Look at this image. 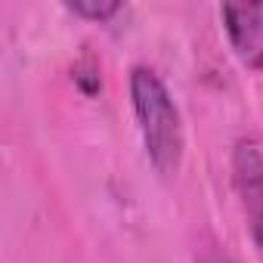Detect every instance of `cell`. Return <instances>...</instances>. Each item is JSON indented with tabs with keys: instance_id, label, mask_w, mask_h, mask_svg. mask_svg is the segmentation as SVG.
Segmentation results:
<instances>
[{
	"instance_id": "cell-3",
	"label": "cell",
	"mask_w": 263,
	"mask_h": 263,
	"mask_svg": "<svg viewBox=\"0 0 263 263\" xmlns=\"http://www.w3.org/2000/svg\"><path fill=\"white\" fill-rule=\"evenodd\" d=\"M220 16L238 62L263 71V4H223Z\"/></svg>"
},
{
	"instance_id": "cell-2",
	"label": "cell",
	"mask_w": 263,
	"mask_h": 263,
	"mask_svg": "<svg viewBox=\"0 0 263 263\" xmlns=\"http://www.w3.org/2000/svg\"><path fill=\"white\" fill-rule=\"evenodd\" d=\"M232 183L251 229L254 245L263 251V149L254 140H241L232 152Z\"/></svg>"
},
{
	"instance_id": "cell-1",
	"label": "cell",
	"mask_w": 263,
	"mask_h": 263,
	"mask_svg": "<svg viewBox=\"0 0 263 263\" xmlns=\"http://www.w3.org/2000/svg\"><path fill=\"white\" fill-rule=\"evenodd\" d=\"M130 99H134V115L149 161L158 174H174L183 161V124L174 96L152 68L137 65L130 71Z\"/></svg>"
},
{
	"instance_id": "cell-4",
	"label": "cell",
	"mask_w": 263,
	"mask_h": 263,
	"mask_svg": "<svg viewBox=\"0 0 263 263\" xmlns=\"http://www.w3.org/2000/svg\"><path fill=\"white\" fill-rule=\"evenodd\" d=\"M68 10L81 19H90V22H105L111 19L115 13H121V4H115V0H74V4H68Z\"/></svg>"
}]
</instances>
